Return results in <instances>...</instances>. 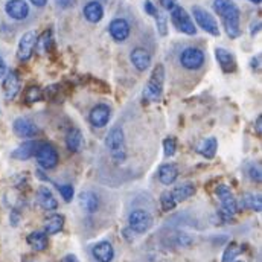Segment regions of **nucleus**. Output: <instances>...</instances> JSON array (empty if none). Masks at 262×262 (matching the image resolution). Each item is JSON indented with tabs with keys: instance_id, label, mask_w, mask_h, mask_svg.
Returning a JSON list of instances; mask_svg holds the SVG:
<instances>
[{
	"instance_id": "ddd939ff",
	"label": "nucleus",
	"mask_w": 262,
	"mask_h": 262,
	"mask_svg": "<svg viewBox=\"0 0 262 262\" xmlns=\"http://www.w3.org/2000/svg\"><path fill=\"white\" fill-rule=\"evenodd\" d=\"M5 12L9 18L15 21H23L28 18L31 9L26 0H8L5 3Z\"/></svg>"
},
{
	"instance_id": "412c9836",
	"label": "nucleus",
	"mask_w": 262,
	"mask_h": 262,
	"mask_svg": "<svg viewBox=\"0 0 262 262\" xmlns=\"http://www.w3.org/2000/svg\"><path fill=\"white\" fill-rule=\"evenodd\" d=\"M157 177L160 180L162 185H172L176 183L177 177H179V168L176 163H165L159 168V172H157Z\"/></svg>"
},
{
	"instance_id": "a19ab883",
	"label": "nucleus",
	"mask_w": 262,
	"mask_h": 262,
	"mask_svg": "<svg viewBox=\"0 0 262 262\" xmlns=\"http://www.w3.org/2000/svg\"><path fill=\"white\" fill-rule=\"evenodd\" d=\"M259 31H261V21L256 20V25H255V23L250 25V34H252V35H256Z\"/></svg>"
},
{
	"instance_id": "dca6fc26",
	"label": "nucleus",
	"mask_w": 262,
	"mask_h": 262,
	"mask_svg": "<svg viewBox=\"0 0 262 262\" xmlns=\"http://www.w3.org/2000/svg\"><path fill=\"white\" fill-rule=\"evenodd\" d=\"M131 64L134 66L136 70L139 72H145L151 67L152 63V57L151 54L145 49V48H134L130 54Z\"/></svg>"
},
{
	"instance_id": "a211bd4d",
	"label": "nucleus",
	"mask_w": 262,
	"mask_h": 262,
	"mask_svg": "<svg viewBox=\"0 0 262 262\" xmlns=\"http://www.w3.org/2000/svg\"><path fill=\"white\" fill-rule=\"evenodd\" d=\"M215 58H216L218 64L224 73H233L236 70V60L230 51H227L224 48H216L215 49Z\"/></svg>"
},
{
	"instance_id": "f3484780",
	"label": "nucleus",
	"mask_w": 262,
	"mask_h": 262,
	"mask_svg": "<svg viewBox=\"0 0 262 262\" xmlns=\"http://www.w3.org/2000/svg\"><path fill=\"white\" fill-rule=\"evenodd\" d=\"M82 14H84V18L89 21V23H99L102 18H104V6L99 0H90L84 5L82 8Z\"/></svg>"
},
{
	"instance_id": "6ab92c4d",
	"label": "nucleus",
	"mask_w": 262,
	"mask_h": 262,
	"mask_svg": "<svg viewBox=\"0 0 262 262\" xmlns=\"http://www.w3.org/2000/svg\"><path fill=\"white\" fill-rule=\"evenodd\" d=\"M41 142H37V140H28L21 145H18L12 152H11V157L15 159V160H29L32 157H35V152L38 149Z\"/></svg>"
},
{
	"instance_id": "473e14b6",
	"label": "nucleus",
	"mask_w": 262,
	"mask_h": 262,
	"mask_svg": "<svg viewBox=\"0 0 262 262\" xmlns=\"http://www.w3.org/2000/svg\"><path fill=\"white\" fill-rule=\"evenodd\" d=\"M160 204H162V209L165 212H169V210H174L177 203L174 200V196L171 194V191H165L162 195H160Z\"/></svg>"
},
{
	"instance_id": "c85d7f7f",
	"label": "nucleus",
	"mask_w": 262,
	"mask_h": 262,
	"mask_svg": "<svg viewBox=\"0 0 262 262\" xmlns=\"http://www.w3.org/2000/svg\"><path fill=\"white\" fill-rule=\"evenodd\" d=\"M64 227V216L63 215H52L45 221V233L46 235H55L61 232Z\"/></svg>"
},
{
	"instance_id": "de8ad7c7",
	"label": "nucleus",
	"mask_w": 262,
	"mask_h": 262,
	"mask_svg": "<svg viewBox=\"0 0 262 262\" xmlns=\"http://www.w3.org/2000/svg\"><path fill=\"white\" fill-rule=\"evenodd\" d=\"M255 67H259V57H255L252 60V69H255Z\"/></svg>"
},
{
	"instance_id": "6e6552de",
	"label": "nucleus",
	"mask_w": 262,
	"mask_h": 262,
	"mask_svg": "<svg viewBox=\"0 0 262 262\" xmlns=\"http://www.w3.org/2000/svg\"><path fill=\"white\" fill-rule=\"evenodd\" d=\"M35 159H37L38 165L46 171L54 169L58 165V160H60L58 151L55 149V146L51 145V143H43V142L40 143V146H38V149L35 152Z\"/></svg>"
},
{
	"instance_id": "a18cd8bd",
	"label": "nucleus",
	"mask_w": 262,
	"mask_h": 262,
	"mask_svg": "<svg viewBox=\"0 0 262 262\" xmlns=\"http://www.w3.org/2000/svg\"><path fill=\"white\" fill-rule=\"evenodd\" d=\"M63 262H78V259H76L75 255H67L64 259H63Z\"/></svg>"
},
{
	"instance_id": "f257e3e1",
	"label": "nucleus",
	"mask_w": 262,
	"mask_h": 262,
	"mask_svg": "<svg viewBox=\"0 0 262 262\" xmlns=\"http://www.w3.org/2000/svg\"><path fill=\"white\" fill-rule=\"evenodd\" d=\"M213 11L220 15L226 34L235 40L241 35V12L233 0H213Z\"/></svg>"
},
{
	"instance_id": "ea45409f",
	"label": "nucleus",
	"mask_w": 262,
	"mask_h": 262,
	"mask_svg": "<svg viewBox=\"0 0 262 262\" xmlns=\"http://www.w3.org/2000/svg\"><path fill=\"white\" fill-rule=\"evenodd\" d=\"M75 2H76V0H55L57 6L61 8V9H69V8H72V6L75 5Z\"/></svg>"
},
{
	"instance_id": "7ed1b4c3",
	"label": "nucleus",
	"mask_w": 262,
	"mask_h": 262,
	"mask_svg": "<svg viewBox=\"0 0 262 262\" xmlns=\"http://www.w3.org/2000/svg\"><path fill=\"white\" fill-rule=\"evenodd\" d=\"M105 146L110 151V157L116 165H122L127 160V146H125V134L122 128L115 127L105 136Z\"/></svg>"
},
{
	"instance_id": "393cba45",
	"label": "nucleus",
	"mask_w": 262,
	"mask_h": 262,
	"mask_svg": "<svg viewBox=\"0 0 262 262\" xmlns=\"http://www.w3.org/2000/svg\"><path fill=\"white\" fill-rule=\"evenodd\" d=\"M171 194L174 196L176 203L179 204V203H182V201H186L188 198H191V196L195 194V186H194L192 183H189V182H185V183H182V185H177V186L171 191Z\"/></svg>"
},
{
	"instance_id": "2eb2a0df",
	"label": "nucleus",
	"mask_w": 262,
	"mask_h": 262,
	"mask_svg": "<svg viewBox=\"0 0 262 262\" xmlns=\"http://www.w3.org/2000/svg\"><path fill=\"white\" fill-rule=\"evenodd\" d=\"M14 134L21 139H31L38 134V127L29 118H17L12 124Z\"/></svg>"
},
{
	"instance_id": "0eeeda50",
	"label": "nucleus",
	"mask_w": 262,
	"mask_h": 262,
	"mask_svg": "<svg viewBox=\"0 0 262 262\" xmlns=\"http://www.w3.org/2000/svg\"><path fill=\"white\" fill-rule=\"evenodd\" d=\"M179 61H180L182 67L186 70H198L206 63V54L200 48L189 46L182 51Z\"/></svg>"
},
{
	"instance_id": "39448f33",
	"label": "nucleus",
	"mask_w": 262,
	"mask_h": 262,
	"mask_svg": "<svg viewBox=\"0 0 262 262\" xmlns=\"http://www.w3.org/2000/svg\"><path fill=\"white\" fill-rule=\"evenodd\" d=\"M169 17H171V23L174 25V28L179 32H182L185 35H191V37L196 35L195 23H194L192 17L189 15V12L183 6L177 5L172 11H169Z\"/></svg>"
},
{
	"instance_id": "c756f323",
	"label": "nucleus",
	"mask_w": 262,
	"mask_h": 262,
	"mask_svg": "<svg viewBox=\"0 0 262 262\" xmlns=\"http://www.w3.org/2000/svg\"><path fill=\"white\" fill-rule=\"evenodd\" d=\"M241 206L255 212H261L262 200L259 194H244L241 198Z\"/></svg>"
},
{
	"instance_id": "4468645a",
	"label": "nucleus",
	"mask_w": 262,
	"mask_h": 262,
	"mask_svg": "<svg viewBox=\"0 0 262 262\" xmlns=\"http://www.w3.org/2000/svg\"><path fill=\"white\" fill-rule=\"evenodd\" d=\"M112 118V108L107 104L95 105L89 113V121L95 128H104Z\"/></svg>"
},
{
	"instance_id": "c03bdc74",
	"label": "nucleus",
	"mask_w": 262,
	"mask_h": 262,
	"mask_svg": "<svg viewBox=\"0 0 262 262\" xmlns=\"http://www.w3.org/2000/svg\"><path fill=\"white\" fill-rule=\"evenodd\" d=\"M29 2L37 8H45L48 5V0H29Z\"/></svg>"
},
{
	"instance_id": "9b49d317",
	"label": "nucleus",
	"mask_w": 262,
	"mask_h": 262,
	"mask_svg": "<svg viewBox=\"0 0 262 262\" xmlns=\"http://www.w3.org/2000/svg\"><path fill=\"white\" fill-rule=\"evenodd\" d=\"M108 34L116 43H124L130 38L131 25L127 18H122V17L113 18L108 25Z\"/></svg>"
},
{
	"instance_id": "49530a36",
	"label": "nucleus",
	"mask_w": 262,
	"mask_h": 262,
	"mask_svg": "<svg viewBox=\"0 0 262 262\" xmlns=\"http://www.w3.org/2000/svg\"><path fill=\"white\" fill-rule=\"evenodd\" d=\"M256 131H258L259 134L262 133V119L261 118H258V119H256Z\"/></svg>"
},
{
	"instance_id": "c9c22d12",
	"label": "nucleus",
	"mask_w": 262,
	"mask_h": 262,
	"mask_svg": "<svg viewBox=\"0 0 262 262\" xmlns=\"http://www.w3.org/2000/svg\"><path fill=\"white\" fill-rule=\"evenodd\" d=\"M57 188H58L61 196L64 198V201L70 203L73 198V186L72 185H57Z\"/></svg>"
},
{
	"instance_id": "b1692460",
	"label": "nucleus",
	"mask_w": 262,
	"mask_h": 262,
	"mask_svg": "<svg viewBox=\"0 0 262 262\" xmlns=\"http://www.w3.org/2000/svg\"><path fill=\"white\" fill-rule=\"evenodd\" d=\"M79 204L89 213H95L99 209V196L92 191H85L79 194Z\"/></svg>"
},
{
	"instance_id": "e433bc0d",
	"label": "nucleus",
	"mask_w": 262,
	"mask_h": 262,
	"mask_svg": "<svg viewBox=\"0 0 262 262\" xmlns=\"http://www.w3.org/2000/svg\"><path fill=\"white\" fill-rule=\"evenodd\" d=\"M247 172H249V177L253 180V182H261L262 176H261V168L259 166H255V165H252L249 169H247Z\"/></svg>"
},
{
	"instance_id": "aec40b11",
	"label": "nucleus",
	"mask_w": 262,
	"mask_h": 262,
	"mask_svg": "<svg viewBox=\"0 0 262 262\" xmlns=\"http://www.w3.org/2000/svg\"><path fill=\"white\" fill-rule=\"evenodd\" d=\"M92 255L98 262H112L115 258V249L108 241H101L93 247Z\"/></svg>"
},
{
	"instance_id": "20e7f679",
	"label": "nucleus",
	"mask_w": 262,
	"mask_h": 262,
	"mask_svg": "<svg viewBox=\"0 0 262 262\" xmlns=\"http://www.w3.org/2000/svg\"><path fill=\"white\" fill-rule=\"evenodd\" d=\"M215 194L218 196L221 206H220V215L224 221H230L236 212H238V201L233 195L232 189L227 186V185H220L216 189H215Z\"/></svg>"
},
{
	"instance_id": "f704fd0d",
	"label": "nucleus",
	"mask_w": 262,
	"mask_h": 262,
	"mask_svg": "<svg viewBox=\"0 0 262 262\" xmlns=\"http://www.w3.org/2000/svg\"><path fill=\"white\" fill-rule=\"evenodd\" d=\"M176 151H177L176 139H174V137H166V139L163 140V154H165V157H172V156H176Z\"/></svg>"
},
{
	"instance_id": "79ce46f5",
	"label": "nucleus",
	"mask_w": 262,
	"mask_h": 262,
	"mask_svg": "<svg viewBox=\"0 0 262 262\" xmlns=\"http://www.w3.org/2000/svg\"><path fill=\"white\" fill-rule=\"evenodd\" d=\"M9 220H11V224H12V226H17V224H18V221H20V213H18L17 210H12V212H11V218H9Z\"/></svg>"
},
{
	"instance_id": "7c9ffc66",
	"label": "nucleus",
	"mask_w": 262,
	"mask_h": 262,
	"mask_svg": "<svg viewBox=\"0 0 262 262\" xmlns=\"http://www.w3.org/2000/svg\"><path fill=\"white\" fill-rule=\"evenodd\" d=\"M239 255H241V247L232 243L230 246H227V249L223 253V262H233Z\"/></svg>"
},
{
	"instance_id": "72a5a7b5",
	"label": "nucleus",
	"mask_w": 262,
	"mask_h": 262,
	"mask_svg": "<svg viewBox=\"0 0 262 262\" xmlns=\"http://www.w3.org/2000/svg\"><path fill=\"white\" fill-rule=\"evenodd\" d=\"M156 18V26H157V31L162 37H166L168 35V17L163 14V12H157V15L154 17Z\"/></svg>"
},
{
	"instance_id": "09e8293b",
	"label": "nucleus",
	"mask_w": 262,
	"mask_h": 262,
	"mask_svg": "<svg viewBox=\"0 0 262 262\" xmlns=\"http://www.w3.org/2000/svg\"><path fill=\"white\" fill-rule=\"evenodd\" d=\"M250 2H252V3H255V5H259L262 0H250Z\"/></svg>"
},
{
	"instance_id": "f8f14e48",
	"label": "nucleus",
	"mask_w": 262,
	"mask_h": 262,
	"mask_svg": "<svg viewBox=\"0 0 262 262\" xmlns=\"http://www.w3.org/2000/svg\"><path fill=\"white\" fill-rule=\"evenodd\" d=\"M2 89H3V95H5L6 101H14L17 98V95L20 93V89H21V81L15 70L6 72V75L3 76Z\"/></svg>"
},
{
	"instance_id": "1a4fd4ad",
	"label": "nucleus",
	"mask_w": 262,
	"mask_h": 262,
	"mask_svg": "<svg viewBox=\"0 0 262 262\" xmlns=\"http://www.w3.org/2000/svg\"><path fill=\"white\" fill-rule=\"evenodd\" d=\"M37 32L35 31H28L25 32L20 40H18V46H17V60L21 63H26L32 58L34 51H35V43H37Z\"/></svg>"
},
{
	"instance_id": "58836bf2",
	"label": "nucleus",
	"mask_w": 262,
	"mask_h": 262,
	"mask_svg": "<svg viewBox=\"0 0 262 262\" xmlns=\"http://www.w3.org/2000/svg\"><path fill=\"white\" fill-rule=\"evenodd\" d=\"M177 5V0H160V6L166 11H172Z\"/></svg>"
},
{
	"instance_id": "bb28decb",
	"label": "nucleus",
	"mask_w": 262,
	"mask_h": 262,
	"mask_svg": "<svg viewBox=\"0 0 262 262\" xmlns=\"http://www.w3.org/2000/svg\"><path fill=\"white\" fill-rule=\"evenodd\" d=\"M216 148H218V142L215 137H207L204 140H201L196 145V152H200L203 157L206 159H212L216 154Z\"/></svg>"
},
{
	"instance_id": "2f4dec72",
	"label": "nucleus",
	"mask_w": 262,
	"mask_h": 262,
	"mask_svg": "<svg viewBox=\"0 0 262 262\" xmlns=\"http://www.w3.org/2000/svg\"><path fill=\"white\" fill-rule=\"evenodd\" d=\"M41 98H43V92H41V89L37 87V85H31V87L26 90V93H25V101H26L28 104L38 102Z\"/></svg>"
},
{
	"instance_id": "cd10ccee",
	"label": "nucleus",
	"mask_w": 262,
	"mask_h": 262,
	"mask_svg": "<svg viewBox=\"0 0 262 262\" xmlns=\"http://www.w3.org/2000/svg\"><path fill=\"white\" fill-rule=\"evenodd\" d=\"M54 46V38H52V31H45L40 37H37V43H35V52L43 55L48 54Z\"/></svg>"
},
{
	"instance_id": "9d476101",
	"label": "nucleus",
	"mask_w": 262,
	"mask_h": 262,
	"mask_svg": "<svg viewBox=\"0 0 262 262\" xmlns=\"http://www.w3.org/2000/svg\"><path fill=\"white\" fill-rule=\"evenodd\" d=\"M128 226L136 233H145L152 227V216L143 209H134L128 215Z\"/></svg>"
},
{
	"instance_id": "a878e982",
	"label": "nucleus",
	"mask_w": 262,
	"mask_h": 262,
	"mask_svg": "<svg viewBox=\"0 0 262 262\" xmlns=\"http://www.w3.org/2000/svg\"><path fill=\"white\" fill-rule=\"evenodd\" d=\"M26 241L35 252H43L48 249V235L41 230H35V232L29 233Z\"/></svg>"
},
{
	"instance_id": "37998d69",
	"label": "nucleus",
	"mask_w": 262,
	"mask_h": 262,
	"mask_svg": "<svg viewBox=\"0 0 262 262\" xmlns=\"http://www.w3.org/2000/svg\"><path fill=\"white\" fill-rule=\"evenodd\" d=\"M6 72H8V66L5 63V60L0 57V78H3L6 75Z\"/></svg>"
},
{
	"instance_id": "4c0bfd02",
	"label": "nucleus",
	"mask_w": 262,
	"mask_h": 262,
	"mask_svg": "<svg viewBox=\"0 0 262 262\" xmlns=\"http://www.w3.org/2000/svg\"><path fill=\"white\" fill-rule=\"evenodd\" d=\"M143 11H145L148 15H151V17H156L157 12H159L157 6H156L151 0H145V2H143Z\"/></svg>"
},
{
	"instance_id": "f03ea898",
	"label": "nucleus",
	"mask_w": 262,
	"mask_h": 262,
	"mask_svg": "<svg viewBox=\"0 0 262 262\" xmlns=\"http://www.w3.org/2000/svg\"><path fill=\"white\" fill-rule=\"evenodd\" d=\"M165 85V67L163 64L154 66L146 85L143 87V101L146 102H159L163 95Z\"/></svg>"
},
{
	"instance_id": "423d86ee",
	"label": "nucleus",
	"mask_w": 262,
	"mask_h": 262,
	"mask_svg": "<svg viewBox=\"0 0 262 262\" xmlns=\"http://www.w3.org/2000/svg\"><path fill=\"white\" fill-rule=\"evenodd\" d=\"M192 15H194V20H195V26L201 28L206 34L212 35V37H220V26H218V21L216 18L207 11L204 9L203 6H192Z\"/></svg>"
},
{
	"instance_id": "4be33fe9",
	"label": "nucleus",
	"mask_w": 262,
	"mask_h": 262,
	"mask_svg": "<svg viewBox=\"0 0 262 262\" xmlns=\"http://www.w3.org/2000/svg\"><path fill=\"white\" fill-rule=\"evenodd\" d=\"M64 142L70 152H79L84 146V136L78 128H70L66 134Z\"/></svg>"
},
{
	"instance_id": "5701e85b",
	"label": "nucleus",
	"mask_w": 262,
	"mask_h": 262,
	"mask_svg": "<svg viewBox=\"0 0 262 262\" xmlns=\"http://www.w3.org/2000/svg\"><path fill=\"white\" fill-rule=\"evenodd\" d=\"M37 200L38 204L45 209V210H55L58 207V201L55 195L52 194V191L46 186H41L37 192Z\"/></svg>"
}]
</instances>
